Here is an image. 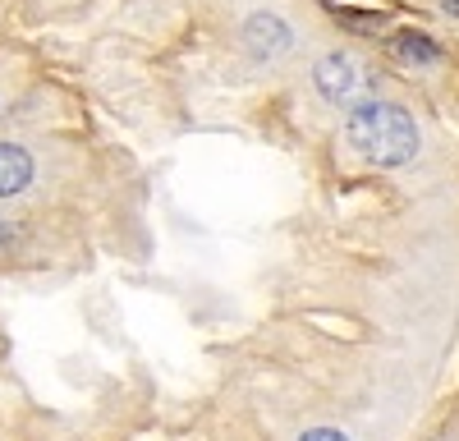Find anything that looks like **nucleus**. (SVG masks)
<instances>
[{
	"label": "nucleus",
	"instance_id": "f257e3e1",
	"mask_svg": "<svg viewBox=\"0 0 459 441\" xmlns=\"http://www.w3.org/2000/svg\"><path fill=\"white\" fill-rule=\"evenodd\" d=\"M344 138L350 147L372 161V166H404L413 161L418 152V125L404 106H391V101H363L350 110L344 120Z\"/></svg>",
	"mask_w": 459,
	"mask_h": 441
},
{
	"label": "nucleus",
	"instance_id": "f03ea898",
	"mask_svg": "<svg viewBox=\"0 0 459 441\" xmlns=\"http://www.w3.org/2000/svg\"><path fill=\"white\" fill-rule=\"evenodd\" d=\"M313 79H317V92L326 97V101H354L359 97V88H363V74H359V65L350 60V56H326L322 65H317V74H313Z\"/></svg>",
	"mask_w": 459,
	"mask_h": 441
},
{
	"label": "nucleus",
	"instance_id": "7ed1b4c3",
	"mask_svg": "<svg viewBox=\"0 0 459 441\" xmlns=\"http://www.w3.org/2000/svg\"><path fill=\"white\" fill-rule=\"evenodd\" d=\"M244 42L253 47V56H281L290 47V28L276 14H253L244 23Z\"/></svg>",
	"mask_w": 459,
	"mask_h": 441
},
{
	"label": "nucleus",
	"instance_id": "20e7f679",
	"mask_svg": "<svg viewBox=\"0 0 459 441\" xmlns=\"http://www.w3.org/2000/svg\"><path fill=\"white\" fill-rule=\"evenodd\" d=\"M32 179V157L14 143H0V198H14Z\"/></svg>",
	"mask_w": 459,
	"mask_h": 441
},
{
	"label": "nucleus",
	"instance_id": "39448f33",
	"mask_svg": "<svg viewBox=\"0 0 459 441\" xmlns=\"http://www.w3.org/2000/svg\"><path fill=\"white\" fill-rule=\"evenodd\" d=\"M391 51H395L400 60H418V65H432V60H441L437 42H432V37H423V32H400L395 42H391Z\"/></svg>",
	"mask_w": 459,
	"mask_h": 441
},
{
	"label": "nucleus",
	"instance_id": "423d86ee",
	"mask_svg": "<svg viewBox=\"0 0 459 441\" xmlns=\"http://www.w3.org/2000/svg\"><path fill=\"white\" fill-rule=\"evenodd\" d=\"M299 441H350V437L335 432V428H313V432H303Z\"/></svg>",
	"mask_w": 459,
	"mask_h": 441
},
{
	"label": "nucleus",
	"instance_id": "0eeeda50",
	"mask_svg": "<svg viewBox=\"0 0 459 441\" xmlns=\"http://www.w3.org/2000/svg\"><path fill=\"white\" fill-rule=\"evenodd\" d=\"M10 244V226H5V220H0V248H5Z\"/></svg>",
	"mask_w": 459,
	"mask_h": 441
},
{
	"label": "nucleus",
	"instance_id": "6e6552de",
	"mask_svg": "<svg viewBox=\"0 0 459 441\" xmlns=\"http://www.w3.org/2000/svg\"><path fill=\"white\" fill-rule=\"evenodd\" d=\"M441 5H446L450 14H459V0H441Z\"/></svg>",
	"mask_w": 459,
	"mask_h": 441
}]
</instances>
